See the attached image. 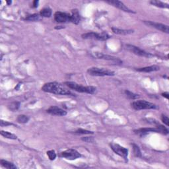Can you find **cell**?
Instances as JSON below:
<instances>
[{
	"label": "cell",
	"mask_w": 169,
	"mask_h": 169,
	"mask_svg": "<svg viewBox=\"0 0 169 169\" xmlns=\"http://www.w3.org/2000/svg\"><path fill=\"white\" fill-rule=\"evenodd\" d=\"M43 91L57 95H72V92L65 87L64 85L57 82H50L45 83L42 87Z\"/></svg>",
	"instance_id": "6da1fadb"
},
{
	"label": "cell",
	"mask_w": 169,
	"mask_h": 169,
	"mask_svg": "<svg viewBox=\"0 0 169 169\" xmlns=\"http://www.w3.org/2000/svg\"><path fill=\"white\" fill-rule=\"evenodd\" d=\"M64 84L71 89L79 92H85L88 94H94L96 92V88L92 86H83L81 84H77L75 82L66 81Z\"/></svg>",
	"instance_id": "7a4b0ae2"
},
{
	"label": "cell",
	"mask_w": 169,
	"mask_h": 169,
	"mask_svg": "<svg viewBox=\"0 0 169 169\" xmlns=\"http://www.w3.org/2000/svg\"><path fill=\"white\" fill-rule=\"evenodd\" d=\"M131 106L136 110H145V109H158V107L153 103L144 100H139L131 103Z\"/></svg>",
	"instance_id": "3957f363"
},
{
	"label": "cell",
	"mask_w": 169,
	"mask_h": 169,
	"mask_svg": "<svg viewBox=\"0 0 169 169\" xmlns=\"http://www.w3.org/2000/svg\"><path fill=\"white\" fill-rule=\"evenodd\" d=\"M87 73L92 76H114L115 72L111 70L99 67H90L87 69Z\"/></svg>",
	"instance_id": "277c9868"
},
{
	"label": "cell",
	"mask_w": 169,
	"mask_h": 169,
	"mask_svg": "<svg viewBox=\"0 0 169 169\" xmlns=\"http://www.w3.org/2000/svg\"><path fill=\"white\" fill-rule=\"evenodd\" d=\"M110 146L111 149H112V151L115 153L123 158L125 162H127V155H128V150H127V149L115 143H111L110 144Z\"/></svg>",
	"instance_id": "5b68a950"
},
{
	"label": "cell",
	"mask_w": 169,
	"mask_h": 169,
	"mask_svg": "<svg viewBox=\"0 0 169 169\" xmlns=\"http://www.w3.org/2000/svg\"><path fill=\"white\" fill-rule=\"evenodd\" d=\"M125 47H126V49L127 50L131 51V52L133 53L135 55H139V56L148 57V58L154 56V55L152 54H151V53L147 52V51L143 50L142 49L139 48V47L135 46H134V45L127 44L126 46H125Z\"/></svg>",
	"instance_id": "8992f818"
},
{
	"label": "cell",
	"mask_w": 169,
	"mask_h": 169,
	"mask_svg": "<svg viewBox=\"0 0 169 169\" xmlns=\"http://www.w3.org/2000/svg\"><path fill=\"white\" fill-rule=\"evenodd\" d=\"M82 38L84 39H95V40L104 41L108 40L110 38V36L105 32H102L101 34L96 33L94 32H90L87 33H84L82 34Z\"/></svg>",
	"instance_id": "52a82bcc"
},
{
	"label": "cell",
	"mask_w": 169,
	"mask_h": 169,
	"mask_svg": "<svg viewBox=\"0 0 169 169\" xmlns=\"http://www.w3.org/2000/svg\"><path fill=\"white\" fill-rule=\"evenodd\" d=\"M60 156L61 157H63L68 160H75L78 158H80L81 156V154L78 152L77 150L74 149H69L65 151L61 152L60 153Z\"/></svg>",
	"instance_id": "ba28073f"
},
{
	"label": "cell",
	"mask_w": 169,
	"mask_h": 169,
	"mask_svg": "<svg viewBox=\"0 0 169 169\" xmlns=\"http://www.w3.org/2000/svg\"><path fill=\"white\" fill-rule=\"evenodd\" d=\"M92 56L96 57V58L97 59H105V60L113 61V62H114L116 64H121V63H122V61H121L118 57L107 54H104V53L101 52H97V51H96V52H93L92 53Z\"/></svg>",
	"instance_id": "9c48e42d"
},
{
	"label": "cell",
	"mask_w": 169,
	"mask_h": 169,
	"mask_svg": "<svg viewBox=\"0 0 169 169\" xmlns=\"http://www.w3.org/2000/svg\"><path fill=\"white\" fill-rule=\"evenodd\" d=\"M144 23L147 24L148 26H152V27H154L156 28L157 30H159L160 31L166 32V33L168 34L169 33V29H168V26L166 25V24H162V23H158V22H154L152 21H149V20H144Z\"/></svg>",
	"instance_id": "30bf717a"
},
{
	"label": "cell",
	"mask_w": 169,
	"mask_h": 169,
	"mask_svg": "<svg viewBox=\"0 0 169 169\" xmlns=\"http://www.w3.org/2000/svg\"><path fill=\"white\" fill-rule=\"evenodd\" d=\"M106 3H108L110 5H112L114 7L118 8L119 9L125 12H127V13H135V11H133V10H131L127 7L124 3H122L121 1H118V0H114V1H106Z\"/></svg>",
	"instance_id": "8fae6325"
},
{
	"label": "cell",
	"mask_w": 169,
	"mask_h": 169,
	"mask_svg": "<svg viewBox=\"0 0 169 169\" xmlns=\"http://www.w3.org/2000/svg\"><path fill=\"white\" fill-rule=\"evenodd\" d=\"M159 125V124H158ZM158 125H156V127H148V128H141L134 130L135 134L139 136H143L147 135V133L151 132L160 133V129L158 128Z\"/></svg>",
	"instance_id": "7c38bea8"
},
{
	"label": "cell",
	"mask_w": 169,
	"mask_h": 169,
	"mask_svg": "<svg viewBox=\"0 0 169 169\" xmlns=\"http://www.w3.org/2000/svg\"><path fill=\"white\" fill-rule=\"evenodd\" d=\"M70 15L64 12L57 11L54 14V20L57 22H65L69 21Z\"/></svg>",
	"instance_id": "4fadbf2b"
},
{
	"label": "cell",
	"mask_w": 169,
	"mask_h": 169,
	"mask_svg": "<svg viewBox=\"0 0 169 169\" xmlns=\"http://www.w3.org/2000/svg\"><path fill=\"white\" fill-rule=\"evenodd\" d=\"M46 112L51 115L57 116H64L67 114V112L63 109L55 106H51L49 108Z\"/></svg>",
	"instance_id": "5bb4252c"
},
{
	"label": "cell",
	"mask_w": 169,
	"mask_h": 169,
	"mask_svg": "<svg viewBox=\"0 0 169 169\" xmlns=\"http://www.w3.org/2000/svg\"><path fill=\"white\" fill-rule=\"evenodd\" d=\"M81 20V16L79 15L77 9H73L71 11V14L70 15L69 21L75 24H78Z\"/></svg>",
	"instance_id": "9a60e30c"
},
{
	"label": "cell",
	"mask_w": 169,
	"mask_h": 169,
	"mask_svg": "<svg viewBox=\"0 0 169 169\" xmlns=\"http://www.w3.org/2000/svg\"><path fill=\"white\" fill-rule=\"evenodd\" d=\"M160 69V67L158 65H151V66L141 67V68H137L136 69V71L139 72H145V73H150L152 71H156Z\"/></svg>",
	"instance_id": "2e32d148"
},
{
	"label": "cell",
	"mask_w": 169,
	"mask_h": 169,
	"mask_svg": "<svg viewBox=\"0 0 169 169\" xmlns=\"http://www.w3.org/2000/svg\"><path fill=\"white\" fill-rule=\"evenodd\" d=\"M112 32H114V34H121V35L129 34H131V33H133V30H131V29H128V30L119 29V28H116V27H112Z\"/></svg>",
	"instance_id": "e0dca14e"
},
{
	"label": "cell",
	"mask_w": 169,
	"mask_h": 169,
	"mask_svg": "<svg viewBox=\"0 0 169 169\" xmlns=\"http://www.w3.org/2000/svg\"><path fill=\"white\" fill-rule=\"evenodd\" d=\"M0 163H1V166H3L4 168L7 169H17V167L13 163H12L11 162L7 161L5 160H0Z\"/></svg>",
	"instance_id": "ac0fdd59"
},
{
	"label": "cell",
	"mask_w": 169,
	"mask_h": 169,
	"mask_svg": "<svg viewBox=\"0 0 169 169\" xmlns=\"http://www.w3.org/2000/svg\"><path fill=\"white\" fill-rule=\"evenodd\" d=\"M150 3L152 4L156 7H158L160 8H168L169 5L168 3H164V2H162L160 1H157V0H153V1H150Z\"/></svg>",
	"instance_id": "d6986e66"
},
{
	"label": "cell",
	"mask_w": 169,
	"mask_h": 169,
	"mask_svg": "<svg viewBox=\"0 0 169 169\" xmlns=\"http://www.w3.org/2000/svg\"><path fill=\"white\" fill-rule=\"evenodd\" d=\"M40 15L43 17H50L51 15V10L49 7H46L40 11Z\"/></svg>",
	"instance_id": "ffe728a7"
},
{
	"label": "cell",
	"mask_w": 169,
	"mask_h": 169,
	"mask_svg": "<svg viewBox=\"0 0 169 169\" xmlns=\"http://www.w3.org/2000/svg\"><path fill=\"white\" fill-rule=\"evenodd\" d=\"M1 135L3 136V137L7 138V139H17V137L15 135L13 134V133L8 132V131H1Z\"/></svg>",
	"instance_id": "44dd1931"
},
{
	"label": "cell",
	"mask_w": 169,
	"mask_h": 169,
	"mask_svg": "<svg viewBox=\"0 0 169 169\" xmlns=\"http://www.w3.org/2000/svg\"><path fill=\"white\" fill-rule=\"evenodd\" d=\"M40 15L38 14H32V15H28L27 17H26L25 20H28V21H38L40 20Z\"/></svg>",
	"instance_id": "7402d4cb"
},
{
	"label": "cell",
	"mask_w": 169,
	"mask_h": 169,
	"mask_svg": "<svg viewBox=\"0 0 169 169\" xmlns=\"http://www.w3.org/2000/svg\"><path fill=\"white\" fill-rule=\"evenodd\" d=\"M125 93L127 95V97L130 98V99L135 100V99H137V98H139V96L138 95V94L133 93V92L129 91V90H125Z\"/></svg>",
	"instance_id": "603a6c76"
},
{
	"label": "cell",
	"mask_w": 169,
	"mask_h": 169,
	"mask_svg": "<svg viewBox=\"0 0 169 169\" xmlns=\"http://www.w3.org/2000/svg\"><path fill=\"white\" fill-rule=\"evenodd\" d=\"M132 146L133 153H134L135 156H137V157H141V152L140 151L139 147L135 143H132Z\"/></svg>",
	"instance_id": "cb8c5ba5"
},
{
	"label": "cell",
	"mask_w": 169,
	"mask_h": 169,
	"mask_svg": "<svg viewBox=\"0 0 169 169\" xmlns=\"http://www.w3.org/2000/svg\"><path fill=\"white\" fill-rule=\"evenodd\" d=\"M28 120H29V118L27 116H26V115H19L17 117V121L19 123H27Z\"/></svg>",
	"instance_id": "d4e9b609"
},
{
	"label": "cell",
	"mask_w": 169,
	"mask_h": 169,
	"mask_svg": "<svg viewBox=\"0 0 169 169\" xmlns=\"http://www.w3.org/2000/svg\"><path fill=\"white\" fill-rule=\"evenodd\" d=\"M20 106V103L18 102H12L10 104L9 106H8V108H9V110L12 111H15L18 109Z\"/></svg>",
	"instance_id": "484cf974"
},
{
	"label": "cell",
	"mask_w": 169,
	"mask_h": 169,
	"mask_svg": "<svg viewBox=\"0 0 169 169\" xmlns=\"http://www.w3.org/2000/svg\"><path fill=\"white\" fill-rule=\"evenodd\" d=\"M47 155H48V158H50V160H55V158H56V154H55V151L53 150H50V151H47Z\"/></svg>",
	"instance_id": "4316f807"
},
{
	"label": "cell",
	"mask_w": 169,
	"mask_h": 169,
	"mask_svg": "<svg viewBox=\"0 0 169 169\" xmlns=\"http://www.w3.org/2000/svg\"><path fill=\"white\" fill-rule=\"evenodd\" d=\"M75 133H77V134H92L93 132L88 130H86V129H78L77 130L75 131Z\"/></svg>",
	"instance_id": "83f0119b"
},
{
	"label": "cell",
	"mask_w": 169,
	"mask_h": 169,
	"mask_svg": "<svg viewBox=\"0 0 169 169\" xmlns=\"http://www.w3.org/2000/svg\"><path fill=\"white\" fill-rule=\"evenodd\" d=\"M81 139L83 141L86 142V143H93L94 141V139L92 137H83L81 138Z\"/></svg>",
	"instance_id": "f1b7e54d"
},
{
	"label": "cell",
	"mask_w": 169,
	"mask_h": 169,
	"mask_svg": "<svg viewBox=\"0 0 169 169\" xmlns=\"http://www.w3.org/2000/svg\"><path fill=\"white\" fill-rule=\"evenodd\" d=\"M161 119H162V121L163 122L164 124L168 126L169 125L168 123V121H169V119L168 118L167 116H166V115H164V114H162L161 116Z\"/></svg>",
	"instance_id": "f546056e"
},
{
	"label": "cell",
	"mask_w": 169,
	"mask_h": 169,
	"mask_svg": "<svg viewBox=\"0 0 169 169\" xmlns=\"http://www.w3.org/2000/svg\"><path fill=\"white\" fill-rule=\"evenodd\" d=\"M145 121H147V123H151V124H153V125H157L159 124V123H158V121H156V119H152V118L145 119Z\"/></svg>",
	"instance_id": "4dcf8cb0"
},
{
	"label": "cell",
	"mask_w": 169,
	"mask_h": 169,
	"mask_svg": "<svg viewBox=\"0 0 169 169\" xmlns=\"http://www.w3.org/2000/svg\"><path fill=\"white\" fill-rule=\"evenodd\" d=\"M0 125H1V127H3V126H7V125H12V123L8 122V121H7L1 120L0 121Z\"/></svg>",
	"instance_id": "1f68e13d"
},
{
	"label": "cell",
	"mask_w": 169,
	"mask_h": 169,
	"mask_svg": "<svg viewBox=\"0 0 169 169\" xmlns=\"http://www.w3.org/2000/svg\"><path fill=\"white\" fill-rule=\"evenodd\" d=\"M162 96H164V97H165L166 99H168V95H169L168 92H164V93L162 94Z\"/></svg>",
	"instance_id": "d6a6232c"
},
{
	"label": "cell",
	"mask_w": 169,
	"mask_h": 169,
	"mask_svg": "<svg viewBox=\"0 0 169 169\" xmlns=\"http://www.w3.org/2000/svg\"><path fill=\"white\" fill-rule=\"evenodd\" d=\"M38 3H39L38 1H33V7L36 8L37 7H38Z\"/></svg>",
	"instance_id": "836d02e7"
},
{
	"label": "cell",
	"mask_w": 169,
	"mask_h": 169,
	"mask_svg": "<svg viewBox=\"0 0 169 169\" xmlns=\"http://www.w3.org/2000/svg\"><path fill=\"white\" fill-rule=\"evenodd\" d=\"M64 27H63V26H59V27L58 26H56V27H55V29H59V28H63Z\"/></svg>",
	"instance_id": "e575fe53"
},
{
	"label": "cell",
	"mask_w": 169,
	"mask_h": 169,
	"mask_svg": "<svg viewBox=\"0 0 169 169\" xmlns=\"http://www.w3.org/2000/svg\"><path fill=\"white\" fill-rule=\"evenodd\" d=\"M11 3H12V1H7V5H11Z\"/></svg>",
	"instance_id": "d590c367"
}]
</instances>
